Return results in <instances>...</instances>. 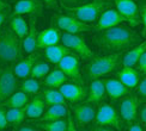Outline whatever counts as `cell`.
I'll use <instances>...</instances> for the list:
<instances>
[{"instance_id": "obj_1", "label": "cell", "mask_w": 146, "mask_h": 131, "mask_svg": "<svg viewBox=\"0 0 146 131\" xmlns=\"http://www.w3.org/2000/svg\"><path fill=\"white\" fill-rule=\"evenodd\" d=\"M96 44L110 52H121L140 42L139 35L125 26H114L101 31L96 37Z\"/></svg>"}, {"instance_id": "obj_2", "label": "cell", "mask_w": 146, "mask_h": 131, "mask_svg": "<svg viewBox=\"0 0 146 131\" xmlns=\"http://www.w3.org/2000/svg\"><path fill=\"white\" fill-rule=\"evenodd\" d=\"M122 52L123 51L111 52L104 56L94 57L88 64V76L91 80H95L116 70L119 66L122 63V56H123Z\"/></svg>"}, {"instance_id": "obj_3", "label": "cell", "mask_w": 146, "mask_h": 131, "mask_svg": "<svg viewBox=\"0 0 146 131\" xmlns=\"http://www.w3.org/2000/svg\"><path fill=\"white\" fill-rule=\"evenodd\" d=\"M23 43L21 38L9 28L0 38V61L16 62L23 58Z\"/></svg>"}, {"instance_id": "obj_4", "label": "cell", "mask_w": 146, "mask_h": 131, "mask_svg": "<svg viewBox=\"0 0 146 131\" xmlns=\"http://www.w3.org/2000/svg\"><path fill=\"white\" fill-rule=\"evenodd\" d=\"M107 3L104 0H92L91 3L79 5L77 7H67L70 14L86 24L97 22L102 11H104Z\"/></svg>"}, {"instance_id": "obj_5", "label": "cell", "mask_w": 146, "mask_h": 131, "mask_svg": "<svg viewBox=\"0 0 146 131\" xmlns=\"http://www.w3.org/2000/svg\"><path fill=\"white\" fill-rule=\"evenodd\" d=\"M95 123L98 126H107L117 131H123V121L120 113L110 104L103 103V101L98 104Z\"/></svg>"}, {"instance_id": "obj_6", "label": "cell", "mask_w": 146, "mask_h": 131, "mask_svg": "<svg viewBox=\"0 0 146 131\" xmlns=\"http://www.w3.org/2000/svg\"><path fill=\"white\" fill-rule=\"evenodd\" d=\"M139 105H140V100L134 94H128L121 98V101L119 104V113L123 123L131 125L132 123L137 122Z\"/></svg>"}, {"instance_id": "obj_7", "label": "cell", "mask_w": 146, "mask_h": 131, "mask_svg": "<svg viewBox=\"0 0 146 131\" xmlns=\"http://www.w3.org/2000/svg\"><path fill=\"white\" fill-rule=\"evenodd\" d=\"M61 42L62 44L66 45L71 49L72 51H74L77 55H79L83 58H94V52L86 44L85 39L79 35L74 33H68L65 32L61 35Z\"/></svg>"}, {"instance_id": "obj_8", "label": "cell", "mask_w": 146, "mask_h": 131, "mask_svg": "<svg viewBox=\"0 0 146 131\" xmlns=\"http://www.w3.org/2000/svg\"><path fill=\"white\" fill-rule=\"evenodd\" d=\"M58 68H60L64 74L68 77L72 82L79 83V85H84V79L80 73V68H79V60L78 56L74 54H68L66 55L61 61L59 62Z\"/></svg>"}, {"instance_id": "obj_9", "label": "cell", "mask_w": 146, "mask_h": 131, "mask_svg": "<svg viewBox=\"0 0 146 131\" xmlns=\"http://www.w3.org/2000/svg\"><path fill=\"white\" fill-rule=\"evenodd\" d=\"M72 112L74 116V121L79 125H86L95 121L97 110L94 104L89 103V101H80V103H76L72 105Z\"/></svg>"}, {"instance_id": "obj_10", "label": "cell", "mask_w": 146, "mask_h": 131, "mask_svg": "<svg viewBox=\"0 0 146 131\" xmlns=\"http://www.w3.org/2000/svg\"><path fill=\"white\" fill-rule=\"evenodd\" d=\"M18 88V80L13 73V69L7 68L3 70L0 76V105L11 97Z\"/></svg>"}, {"instance_id": "obj_11", "label": "cell", "mask_w": 146, "mask_h": 131, "mask_svg": "<svg viewBox=\"0 0 146 131\" xmlns=\"http://www.w3.org/2000/svg\"><path fill=\"white\" fill-rule=\"evenodd\" d=\"M115 6L131 26H137L140 24L139 7L133 0H115Z\"/></svg>"}, {"instance_id": "obj_12", "label": "cell", "mask_w": 146, "mask_h": 131, "mask_svg": "<svg viewBox=\"0 0 146 131\" xmlns=\"http://www.w3.org/2000/svg\"><path fill=\"white\" fill-rule=\"evenodd\" d=\"M125 22H127V19L117 10L108 9L106 11H103L101 16L98 17L97 24H96V30L97 31H103L106 29L117 26Z\"/></svg>"}, {"instance_id": "obj_13", "label": "cell", "mask_w": 146, "mask_h": 131, "mask_svg": "<svg viewBox=\"0 0 146 131\" xmlns=\"http://www.w3.org/2000/svg\"><path fill=\"white\" fill-rule=\"evenodd\" d=\"M59 91L62 93L64 98L72 104L80 103L88 97V92L84 85H79L76 82H65L59 88Z\"/></svg>"}, {"instance_id": "obj_14", "label": "cell", "mask_w": 146, "mask_h": 131, "mask_svg": "<svg viewBox=\"0 0 146 131\" xmlns=\"http://www.w3.org/2000/svg\"><path fill=\"white\" fill-rule=\"evenodd\" d=\"M43 1L42 0H19L13 6L15 16H40L43 11Z\"/></svg>"}, {"instance_id": "obj_15", "label": "cell", "mask_w": 146, "mask_h": 131, "mask_svg": "<svg viewBox=\"0 0 146 131\" xmlns=\"http://www.w3.org/2000/svg\"><path fill=\"white\" fill-rule=\"evenodd\" d=\"M61 41V31L59 28L50 25L49 28L44 29L43 31L38 32L37 36V49H46L48 47L59 44Z\"/></svg>"}, {"instance_id": "obj_16", "label": "cell", "mask_w": 146, "mask_h": 131, "mask_svg": "<svg viewBox=\"0 0 146 131\" xmlns=\"http://www.w3.org/2000/svg\"><path fill=\"white\" fill-rule=\"evenodd\" d=\"M36 16H30L29 19V31L23 39V50L27 54H33L37 50V25H36Z\"/></svg>"}, {"instance_id": "obj_17", "label": "cell", "mask_w": 146, "mask_h": 131, "mask_svg": "<svg viewBox=\"0 0 146 131\" xmlns=\"http://www.w3.org/2000/svg\"><path fill=\"white\" fill-rule=\"evenodd\" d=\"M107 95L111 100H117L131 94V88L125 86L119 79H104Z\"/></svg>"}, {"instance_id": "obj_18", "label": "cell", "mask_w": 146, "mask_h": 131, "mask_svg": "<svg viewBox=\"0 0 146 131\" xmlns=\"http://www.w3.org/2000/svg\"><path fill=\"white\" fill-rule=\"evenodd\" d=\"M40 55L37 52H33V54H29V56L25 57L24 60H21L15 67H13V73L19 79H27V77L30 76L31 74V69L34 67V64L38 61Z\"/></svg>"}, {"instance_id": "obj_19", "label": "cell", "mask_w": 146, "mask_h": 131, "mask_svg": "<svg viewBox=\"0 0 146 131\" xmlns=\"http://www.w3.org/2000/svg\"><path fill=\"white\" fill-rule=\"evenodd\" d=\"M107 95V91H106V85H104V79H95L91 81L90 86H89V91H88V97L86 100L89 103L97 105L102 103L104 100Z\"/></svg>"}, {"instance_id": "obj_20", "label": "cell", "mask_w": 146, "mask_h": 131, "mask_svg": "<svg viewBox=\"0 0 146 131\" xmlns=\"http://www.w3.org/2000/svg\"><path fill=\"white\" fill-rule=\"evenodd\" d=\"M72 50L68 49L66 45L64 44H55V45H52V47H48L46 49H43V56L46 57V60L48 62H50L53 64H59V62L61 60L68 55Z\"/></svg>"}, {"instance_id": "obj_21", "label": "cell", "mask_w": 146, "mask_h": 131, "mask_svg": "<svg viewBox=\"0 0 146 131\" xmlns=\"http://www.w3.org/2000/svg\"><path fill=\"white\" fill-rule=\"evenodd\" d=\"M46 103L43 101L41 95H36L31 100H29L27 106L24 107L25 110V116L28 118H41L42 115L46 111Z\"/></svg>"}, {"instance_id": "obj_22", "label": "cell", "mask_w": 146, "mask_h": 131, "mask_svg": "<svg viewBox=\"0 0 146 131\" xmlns=\"http://www.w3.org/2000/svg\"><path fill=\"white\" fill-rule=\"evenodd\" d=\"M117 77L125 86H127L131 89L137 87L139 81H140V74H139V70L134 69L133 67H123L117 73Z\"/></svg>"}, {"instance_id": "obj_23", "label": "cell", "mask_w": 146, "mask_h": 131, "mask_svg": "<svg viewBox=\"0 0 146 131\" xmlns=\"http://www.w3.org/2000/svg\"><path fill=\"white\" fill-rule=\"evenodd\" d=\"M145 51H146V41L133 47L129 51L125 54L122 56V66L123 67H134V66H137L139 58Z\"/></svg>"}, {"instance_id": "obj_24", "label": "cell", "mask_w": 146, "mask_h": 131, "mask_svg": "<svg viewBox=\"0 0 146 131\" xmlns=\"http://www.w3.org/2000/svg\"><path fill=\"white\" fill-rule=\"evenodd\" d=\"M67 116H68V110L66 104H58V105H52L48 107L40 119L41 122H49V121H56V119L66 118Z\"/></svg>"}, {"instance_id": "obj_25", "label": "cell", "mask_w": 146, "mask_h": 131, "mask_svg": "<svg viewBox=\"0 0 146 131\" xmlns=\"http://www.w3.org/2000/svg\"><path fill=\"white\" fill-rule=\"evenodd\" d=\"M67 80H68V77L64 74V71L60 68H56L53 71H49V73H48L43 83H44V86L47 88L59 89L65 82H67Z\"/></svg>"}, {"instance_id": "obj_26", "label": "cell", "mask_w": 146, "mask_h": 131, "mask_svg": "<svg viewBox=\"0 0 146 131\" xmlns=\"http://www.w3.org/2000/svg\"><path fill=\"white\" fill-rule=\"evenodd\" d=\"M29 100H30L29 94H27L23 91H18V92H15L11 97H9L1 105L7 106L9 109H22V107L27 106Z\"/></svg>"}, {"instance_id": "obj_27", "label": "cell", "mask_w": 146, "mask_h": 131, "mask_svg": "<svg viewBox=\"0 0 146 131\" xmlns=\"http://www.w3.org/2000/svg\"><path fill=\"white\" fill-rule=\"evenodd\" d=\"M42 99L46 103V105H58V104H66V99L64 98L62 93L55 88H47L41 94Z\"/></svg>"}, {"instance_id": "obj_28", "label": "cell", "mask_w": 146, "mask_h": 131, "mask_svg": "<svg viewBox=\"0 0 146 131\" xmlns=\"http://www.w3.org/2000/svg\"><path fill=\"white\" fill-rule=\"evenodd\" d=\"M10 29L13 31L21 39H24L29 31V24L22 16H15L10 23Z\"/></svg>"}, {"instance_id": "obj_29", "label": "cell", "mask_w": 146, "mask_h": 131, "mask_svg": "<svg viewBox=\"0 0 146 131\" xmlns=\"http://www.w3.org/2000/svg\"><path fill=\"white\" fill-rule=\"evenodd\" d=\"M67 119L61 118L56 121H49V122H41L37 124V126L43 131H66L67 129Z\"/></svg>"}, {"instance_id": "obj_30", "label": "cell", "mask_w": 146, "mask_h": 131, "mask_svg": "<svg viewBox=\"0 0 146 131\" xmlns=\"http://www.w3.org/2000/svg\"><path fill=\"white\" fill-rule=\"evenodd\" d=\"M25 117L27 116L24 107H22V109H9L6 111V119H7V123L11 125L22 124Z\"/></svg>"}, {"instance_id": "obj_31", "label": "cell", "mask_w": 146, "mask_h": 131, "mask_svg": "<svg viewBox=\"0 0 146 131\" xmlns=\"http://www.w3.org/2000/svg\"><path fill=\"white\" fill-rule=\"evenodd\" d=\"M91 30H94V28L90 25V24H86L82 20L77 19L74 18L73 22L68 25V28L65 30V32H68V33H74V35H78L80 32H89Z\"/></svg>"}, {"instance_id": "obj_32", "label": "cell", "mask_w": 146, "mask_h": 131, "mask_svg": "<svg viewBox=\"0 0 146 131\" xmlns=\"http://www.w3.org/2000/svg\"><path fill=\"white\" fill-rule=\"evenodd\" d=\"M49 71H50V67H49V64H48L47 62H44V61H37L34 64L30 76L35 77V79H37V80L38 79H43V77H46L48 75Z\"/></svg>"}, {"instance_id": "obj_33", "label": "cell", "mask_w": 146, "mask_h": 131, "mask_svg": "<svg viewBox=\"0 0 146 131\" xmlns=\"http://www.w3.org/2000/svg\"><path fill=\"white\" fill-rule=\"evenodd\" d=\"M41 85L37 79L30 76L29 79H24V81L21 85V91L25 92L27 94H37L40 92Z\"/></svg>"}, {"instance_id": "obj_34", "label": "cell", "mask_w": 146, "mask_h": 131, "mask_svg": "<svg viewBox=\"0 0 146 131\" xmlns=\"http://www.w3.org/2000/svg\"><path fill=\"white\" fill-rule=\"evenodd\" d=\"M137 93H138V95H140V98L146 100V76L139 81L138 86H137Z\"/></svg>"}, {"instance_id": "obj_35", "label": "cell", "mask_w": 146, "mask_h": 131, "mask_svg": "<svg viewBox=\"0 0 146 131\" xmlns=\"http://www.w3.org/2000/svg\"><path fill=\"white\" fill-rule=\"evenodd\" d=\"M137 66H138L139 71H141V73L146 74V51L143 52V55L140 56V58H139Z\"/></svg>"}, {"instance_id": "obj_36", "label": "cell", "mask_w": 146, "mask_h": 131, "mask_svg": "<svg viewBox=\"0 0 146 131\" xmlns=\"http://www.w3.org/2000/svg\"><path fill=\"white\" fill-rule=\"evenodd\" d=\"M138 118L141 122V124L146 128V104L141 106V109H139L138 111Z\"/></svg>"}, {"instance_id": "obj_37", "label": "cell", "mask_w": 146, "mask_h": 131, "mask_svg": "<svg viewBox=\"0 0 146 131\" xmlns=\"http://www.w3.org/2000/svg\"><path fill=\"white\" fill-rule=\"evenodd\" d=\"M139 14L141 17V22L144 24V35L146 33V5H141L140 7H139Z\"/></svg>"}, {"instance_id": "obj_38", "label": "cell", "mask_w": 146, "mask_h": 131, "mask_svg": "<svg viewBox=\"0 0 146 131\" xmlns=\"http://www.w3.org/2000/svg\"><path fill=\"white\" fill-rule=\"evenodd\" d=\"M7 125L9 123H7V119H6V111L0 109V130L5 129Z\"/></svg>"}, {"instance_id": "obj_39", "label": "cell", "mask_w": 146, "mask_h": 131, "mask_svg": "<svg viewBox=\"0 0 146 131\" xmlns=\"http://www.w3.org/2000/svg\"><path fill=\"white\" fill-rule=\"evenodd\" d=\"M67 129H66V131H78L77 126H76V123L74 121H73V117L68 113V116H67Z\"/></svg>"}, {"instance_id": "obj_40", "label": "cell", "mask_w": 146, "mask_h": 131, "mask_svg": "<svg viewBox=\"0 0 146 131\" xmlns=\"http://www.w3.org/2000/svg\"><path fill=\"white\" fill-rule=\"evenodd\" d=\"M43 4L48 9H56L58 7V0H42Z\"/></svg>"}, {"instance_id": "obj_41", "label": "cell", "mask_w": 146, "mask_h": 131, "mask_svg": "<svg viewBox=\"0 0 146 131\" xmlns=\"http://www.w3.org/2000/svg\"><path fill=\"white\" fill-rule=\"evenodd\" d=\"M128 131H144V130H143V128L140 126V124L137 123V122H134V123H132V124L129 125Z\"/></svg>"}, {"instance_id": "obj_42", "label": "cell", "mask_w": 146, "mask_h": 131, "mask_svg": "<svg viewBox=\"0 0 146 131\" xmlns=\"http://www.w3.org/2000/svg\"><path fill=\"white\" fill-rule=\"evenodd\" d=\"M91 131H114V129L107 128V126H98V125H96V128H94Z\"/></svg>"}, {"instance_id": "obj_43", "label": "cell", "mask_w": 146, "mask_h": 131, "mask_svg": "<svg viewBox=\"0 0 146 131\" xmlns=\"http://www.w3.org/2000/svg\"><path fill=\"white\" fill-rule=\"evenodd\" d=\"M62 1L67 5V7H70L71 5H76V4L82 3V0H62Z\"/></svg>"}, {"instance_id": "obj_44", "label": "cell", "mask_w": 146, "mask_h": 131, "mask_svg": "<svg viewBox=\"0 0 146 131\" xmlns=\"http://www.w3.org/2000/svg\"><path fill=\"white\" fill-rule=\"evenodd\" d=\"M6 18H7V12H6V11L0 12V26L3 25V23L5 22Z\"/></svg>"}, {"instance_id": "obj_45", "label": "cell", "mask_w": 146, "mask_h": 131, "mask_svg": "<svg viewBox=\"0 0 146 131\" xmlns=\"http://www.w3.org/2000/svg\"><path fill=\"white\" fill-rule=\"evenodd\" d=\"M7 5H6L3 0H0V12H4V11H7Z\"/></svg>"}, {"instance_id": "obj_46", "label": "cell", "mask_w": 146, "mask_h": 131, "mask_svg": "<svg viewBox=\"0 0 146 131\" xmlns=\"http://www.w3.org/2000/svg\"><path fill=\"white\" fill-rule=\"evenodd\" d=\"M19 131H38V130L33 129V128H30V126H22L19 129Z\"/></svg>"}, {"instance_id": "obj_47", "label": "cell", "mask_w": 146, "mask_h": 131, "mask_svg": "<svg viewBox=\"0 0 146 131\" xmlns=\"http://www.w3.org/2000/svg\"><path fill=\"white\" fill-rule=\"evenodd\" d=\"M1 73H3V70H1V68H0V76H1Z\"/></svg>"}, {"instance_id": "obj_48", "label": "cell", "mask_w": 146, "mask_h": 131, "mask_svg": "<svg viewBox=\"0 0 146 131\" xmlns=\"http://www.w3.org/2000/svg\"><path fill=\"white\" fill-rule=\"evenodd\" d=\"M0 38H1V33H0Z\"/></svg>"}]
</instances>
